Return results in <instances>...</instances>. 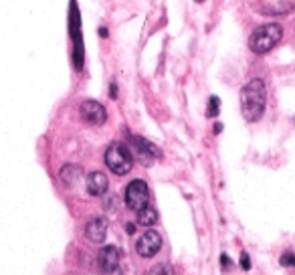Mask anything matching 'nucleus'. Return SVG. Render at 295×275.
<instances>
[{
  "label": "nucleus",
  "mask_w": 295,
  "mask_h": 275,
  "mask_svg": "<svg viewBox=\"0 0 295 275\" xmlns=\"http://www.w3.org/2000/svg\"><path fill=\"white\" fill-rule=\"evenodd\" d=\"M265 101H267V89L261 79H251L241 91V111L247 122L255 124L265 113Z\"/></svg>",
  "instance_id": "nucleus-1"
},
{
  "label": "nucleus",
  "mask_w": 295,
  "mask_h": 275,
  "mask_svg": "<svg viewBox=\"0 0 295 275\" xmlns=\"http://www.w3.org/2000/svg\"><path fill=\"white\" fill-rule=\"evenodd\" d=\"M281 37H283V27L277 23H269V25H263L253 30L251 39H249V47L253 53L263 55V53H269V51L281 41Z\"/></svg>",
  "instance_id": "nucleus-2"
},
{
  "label": "nucleus",
  "mask_w": 295,
  "mask_h": 275,
  "mask_svg": "<svg viewBox=\"0 0 295 275\" xmlns=\"http://www.w3.org/2000/svg\"><path fill=\"white\" fill-rule=\"evenodd\" d=\"M105 164L113 174L123 176L132 170L134 158H132V154H129V150L123 144H111L105 152Z\"/></svg>",
  "instance_id": "nucleus-3"
},
{
  "label": "nucleus",
  "mask_w": 295,
  "mask_h": 275,
  "mask_svg": "<svg viewBox=\"0 0 295 275\" xmlns=\"http://www.w3.org/2000/svg\"><path fill=\"white\" fill-rule=\"evenodd\" d=\"M150 202V188L144 180H132L125 186V204L132 211H142Z\"/></svg>",
  "instance_id": "nucleus-4"
},
{
  "label": "nucleus",
  "mask_w": 295,
  "mask_h": 275,
  "mask_svg": "<svg viewBox=\"0 0 295 275\" xmlns=\"http://www.w3.org/2000/svg\"><path fill=\"white\" fill-rule=\"evenodd\" d=\"M69 28H71V39H73V45H75V51H73V63H75V69H83V43H81V30H79V10H77V4L75 0L71 2V19H69Z\"/></svg>",
  "instance_id": "nucleus-5"
},
{
  "label": "nucleus",
  "mask_w": 295,
  "mask_h": 275,
  "mask_svg": "<svg viewBox=\"0 0 295 275\" xmlns=\"http://www.w3.org/2000/svg\"><path fill=\"white\" fill-rule=\"evenodd\" d=\"M129 146H132V156H136L144 166H150L154 162V158L158 156L156 146H152L150 142H146L144 138L132 136V138H129Z\"/></svg>",
  "instance_id": "nucleus-6"
},
{
  "label": "nucleus",
  "mask_w": 295,
  "mask_h": 275,
  "mask_svg": "<svg viewBox=\"0 0 295 275\" xmlns=\"http://www.w3.org/2000/svg\"><path fill=\"white\" fill-rule=\"evenodd\" d=\"M79 111H81V117H83L85 122L91 124V126H103L105 119H107L105 108L101 106L99 101H93V99H87V101L81 103Z\"/></svg>",
  "instance_id": "nucleus-7"
},
{
  "label": "nucleus",
  "mask_w": 295,
  "mask_h": 275,
  "mask_svg": "<svg viewBox=\"0 0 295 275\" xmlns=\"http://www.w3.org/2000/svg\"><path fill=\"white\" fill-rule=\"evenodd\" d=\"M162 247V237L158 231H146L136 243V251L142 257H154Z\"/></svg>",
  "instance_id": "nucleus-8"
},
{
  "label": "nucleus",
  "mask_w": 295,
  "mask_h": 275,
  "mask_svg": "<svg viewBox=\"0 0 295 275\" xmlns=\"http://www.w3.org/2000/svg\"><path fill=\"white\" fill-rule=\"evenodd\" d=\"M120 265V251L118 247H113V245H107L99 251V255H97V267H99V271L103 275H109L118 269Z\"/></svg>",
  "instance_id": "nucleus-9"
},
{
  "label": "nucleus",
  "mask_w": 295,
  "mask_h": 275,
  "mask_svg": "<svg viewBox=\"0 0 295 275\" xmlns=\"http://www.w3.org/2000/svg\"><path fill=\"white\" fill-rule=\"evenodd\" d=\"M85 235L87 239L91 241V243H103L105 241V235H107V220L105 219H91L87 222V227H85Z\"/></svg>",
  "instance_id": "nucleus-10"
},
{
  "label": "nucleus",
  "mask_w": 295,
  "mask_h": 275,
  "mask_svg": "<svg viewBox=\"0 0 295 275\" xmlns=\"http://www.w3.org/2000/svg\"><path fill=\"white\" fill-rule=\"evenodd\" d=\"M107 186H109V180H107V176L103 174L101 170H95V172H91V174L87 176V191H89V194H93V196L105 194Z\"/></svg>",
  "instance_id": "nucleus-11"
},
{
  "label": "nucleus",
  "mask_w": 295,
  "mask_h": 275,
  "mask_svg": "<svg viewBox=\"0 0 295 275\" xmlns=\"http://www.w3.org/2000/svg\"><path fill=\"white\" fill-rule=\"evenodd\" d=\"M81 168L79 166H75V164H67V166H63V170H61V180L67 184V186H75L77 182H79V178H81Z\"/></svg>",
  "instance_id": "nucleus-12"
},
{
  "label": "nucleus",
  "mask_w": 295,
  "mask_h": 275,
  "mask_svg": "<svg viewBox=\"0 0 295 275\" xmlns=\"http://www.w3.org/2000/svg\"><path fill=\"white\" fill-rule=\"evenodd\" d=\"M138 222L142 227H154L158 222V213L156 209H152V206H146V209H142L138 213Z\"/></svg>",
  "instance_id": "nucleus-13"
},
{
  "label": "nucleus",
  "mask_w": 295,
  "mask_h": 275,
  "mask_svg": "<svg viewBox=\"0 0 295 275\" xmlns=\"http://www.w3.org/2000/svg\"><path fill=\"white\" fill-rule=\"evenodd\" d=\"M219 108H221L219 97H217V95H212V97L208 99V111H206V113H208V117H217V115H219V111H221Z\"/></svg>",
  "instance_id": "nucleus-14"
},
{
  "label": "nucleus",
  "mask_w": 295,
  "mask_h": 275,
  "mask_svg": "<svg viewBox=\"0 0 295 275\" xmlns=\"http://www.w3.org/2000/svg\"><path fill=\"white\" fill-rule=\"evenodd\" d=\"M148 275H174V271H172V267H168V265L160 263V265L152 267V269H150V273H148Z\"/></svg>",
  "instance_id": "nucleus-15"
},
{
  "label": "nucleus",
  "mask_w": 295,
  "mask_h": 275,
  "mask_svg": "<svg viewBox=\"0 0 295 275\" xmlns=\"http://www.w3.org/2000/svg\"><path fill=\"white\" fill-rule=\"evenodd\" d=\"M281 265H283V267H295V253L285 251V253L281 255Z\"/></svg>",
  "instance_id": "nucleus-16"
},
{
  "label": "nucleus",
  "mask_w": 295,
  "mask_h": 275,
  "mask_svg": "<svg viewBox=\"0 0 295 275\" xmlns=\"http://www.w3.org/2000/svg\"><path fill=\"white\" fill-rule=\"evenodd\" d=\"M241 267H243L245 271H249V269H251V259H249V255H247V253H243V255H241Z\"/></svg>",
  "instance_id": "nucleus-17"
},
{
  "label": "nucleus",
  "mask_w": 295,
  "mask_h": 275,
  "mask_svg": "<svg viewBox=\"0 0 295 275\" xmlns=\"http://www.w3.org/2000/svg\"><path fill=\"white\" fill-rule=\"evenodd\" d=\"M109 95H111L113 99L118 97V85H116V83H111V87H109Z\"/></svg>",
  "instance_id": "nucleus-18"
},
{
  "label": "nucleus",
  "mask_w": 295,
  "mask_h": 275,
  "mask_svg": "<svg viewBox=\"0 0 295 275\" xmlns=\"http://www.w3.org/2000/svg\"><path fill=\"white\" fill-rule=\"evenodd\" d=\"M221 261H222V267H228V269H231V265H233V263H231V259H228L226 255H222V257H221Z\"/></svg>",
  "instance_id": "nucleus-19"
},
{
  "label": "nucleus",
  "mask_w": 295,
  "mask_h": 275,
  "mask_svg": "<svg viewBox=\"0 0 295 275\" xmlns=\"http://www.w3.org/2000/svg\"><path fill=\"white\" fill-rule=\"evenodd\" d=\"M99 34H101V37L105 39V37H107V28H105V27H101V28H99Z\"/></svg>",
  "instance_id": "nucleus-20"
},
{
  "label": "nucleus",
  "mask_w": 295,
  "mask_h": 275,
  "mask_svg": "<svg viewBox=\"0 0 295 275\" xmlns=\"http://www.w3.org/2000/svg\"><path fill=\"white\" fill-rule=\"evenodd\" d=\"M221 130H222V124H217V126H215V132L221 134Z\"/></svg>",
  "instance_id": "nucleus-21"
},
{
  "label": "nucleus",
  "mask_w": 295,
  "mask_h": 275,
  "mask_svg": "<svg viewBox=\"0 0 295 275\" xmlns=\"http://www.w3.org/2000/svg\"><path fill=\"white\" fill-rule=\"evenodd\" d=\"M194 2H198V4H202V2H204V0H194Z\"/></svg>",
  "instance_id": "nucleus-22"
}]
</instances>
